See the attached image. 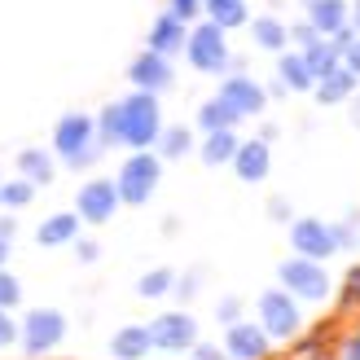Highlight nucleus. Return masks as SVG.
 <instances>
[{
  "label": "nucleus",
  "mask_w": 360,
  "mask_h": 360,
  "mask_svg": "<svg viewBox=\"0 0 360 360\" xmlns=\"http://www.w3.org/2000/svg\"><path fill=\"white\" fill-rule=\"evenodd\" d=\"M277 277H281V285H285V290H290L299 303H321V299L334 295V281H330V273H326V264H321V259L290 255V259H281Z\"/></svg>",
  "instance_id": "0eeeda50"
},
{
  "label": "nucleus",
  "mask_w": 360,
  "mask_h": 360,
  "mask_svg": "<svg viewBox=\"0 0 360 360\" xmlns=\"http://www.w3.org/2000/svg\"><path fill=\"white\" fill-rule=\"evenodd\" d=\"M316 40H321V35H316V27L308 22V18L290 27V44H295V49H308V44H316Z\"/></svg>",
  "instance_id": "c9c22d12"
},
{
  "label": "nucleus",
  "mask_w": 360,
  "mask_h": 360,
  "mask_svg": "<svg viewBox=\"0 0 360 360\" xmlns=\"http://www.w3.org/2000/svg\"><path fill=\"white\" fill-rule=\"evenodd\" d=\"M150 352H154L150 326H119L115 338H110V356L115 360H146Z\"/></svg>",
  "instance_id": "dca6fc26"
},
{
  "label": "nucleus",
  "mask_w": 360,
  "mask_h": 360,
  "mask_svg": "<svg viewBox=\"0 0 360 360\" xmlns=\"http://www.w3.org/2000/svg\"><path fill=\"white\" fill-rule=\"evenodd\" d=\"M215 97H220L238 119H259L268 110V88L255 75H224Z\"/></svg>",
  "instance_id": "6e6552de"
},
{
  "label": "nucleus",
  "mask_w": 360,
  "mask_h": 360,
  "mask_svg": "<svg viewBox=\"0 0 360 360\" xmlns=\"http://www.w3.org/2000/svg\"><path fill=\"white\" fill-rule=\"evenodd\" d=\"M18 343V316L9 308H0V352Z\"/></svg>",
  "instance_id": "72a5a7b5"
},
{
  "label": "nucleus",
  "mask_w": 360,
  "mask_h": 360,
  "mask_svg": "<svg viewBox=\"0 0 360 360\" xmlns=\"http://www.w3.org/2000/svg\"><path fill=\"white\" fill-rule=\"evenodd\" d=\"M128 79H132V88H141V93H163V88H172V79H176V70H172V58H163V53H154V49H146V53H136L132 58V66H128Z\"/></svg>",
  "instance_id": "ddd939ff"
},
{
  "label": "nucleus",
  "mask_w": 360,
  "mask_h": 360,
  "mask_svg": "<svg viewBox=\"0 0 360 360\" xmlns=\"http://www.w3.org/2000/svg\"><path fill=\"white\" fill-rule=\"evenodd\" d=\"M277 79L285 84V93H312V70H308V62H303V49H285V53H277Z\"/></svg>",
  "instance_id": "6ab92c4d"
},
{
  "label": "nucleus",
  "mask_w": 360,
  "mask_h": 360,
  "mask_svg": "<svg viewBox=\"0 0 360 360\" xmlns=\"http://www.w3.org/2000/svg\"><path fill=\"white\" fill-rule=\"evenodd\" d=\"M70 246H75V259H79V264H97V255H101V246L88 242V238H75Z\"/></svg>",
  "instance_id": "58836bf2"
},
{
  "label": "nucleus",
  "mask_w": 360,
  "mask_h": 360,
  "mask_svg": "<svg viewBox=\"0 0 360 360\" xmlns=\"http://www.w3.org/2000/svg\"><path fill=\"white\" fill-rule=\"evenodd\" d=\"M172 285H176L172 268H150V273L136 281V295L141 299H163V295H172Z\"/></svg>",
  "instance_id": "c85d7f7f"
},
{
  "label": "nucleus",
  "mask_w": 360,
  "mask_h": 360,
  "mask_svg": "<svg viewBox=\"0 0 360 360\" xmlns=\"http://www.w3.org/2000/svg\"><path fill=\"white\" fill-rule=\"evenodd\" d=\"M255 321L264 326V334L273 338V343H290L303 330V303L285 290V285H273V290H264L255 299Z\"/></svg>",
  "instance_id": "7ed1b4c3"
},
{
  "label": "nucleus",
  "mask_w": 360,
  "mask_h": 360,
  "mask_svg": "<svg viewBox=\"0 0 360 360\" xmlns=\"http://www.w3.org/2000/svg\"><path fill=\"white\" fill-rule=\"evenodd\" d=\"M53 172H58V158H53L49 150H40V146H31V150H18V176H22V180H31L35 189H40V185H49V180H53Z\"/></svg>",
  "instance_id": "4be33fe9"
},
{
  "label": "nucleus",
  "mask_w": 360,
  "mask_h": 360,
  "mask_svg": "<svg viewBox=\"0 0 360 360\" xmlns=\"http://www.w3.org/2000/svg\"><path fill=\"white\" fill-rule=\"evenodd\" d=\"M299 5H303V9H308V5H312V0H299Z\"/></svg>",
  "instance_id": "de8ad7c7"
},
{
  "label": "nucleus",
  "mask_w": 360,
  "mask_h": 360,
  "mask_svg": "<svg viewBox=\"0 0 360 360\" xmlns=\"http://www.w3.org/2000/svg\"><path fill=\"white\" fill-rule=\"evenodd\" d=\"M343 66L352 70V75H360V35H356V40L343 49Z\"/></svg>",
  "instance_id": "a19ab883"
},
{
  "label": "nucleus",
  "mask_w": 360,
  "mask_h": 360,
  "mask_svg": "<svg viewBox=\"0 0 360 360\" xmlns=\"http://www.w3.org/2000/svg\"><path fill=\"white\" fill-rule=\"evenodd\" d=\"M224 356L229 360H268L273 356V338L264 334V326L259 321H233V326L224 330Z\"/></svg>",
  "instance_id": "f8f14e48"
},
{
  "label": "nucleus",
  "mask_w": 360,
  "mask_h": 360,
  "mask_svg": "<svg viewBox=\"0 0 360 360\" xmlns=\"http://www.w3.org/2000/svg\"><path fill=\"white\" fill-rule=\"evenodd\" d=\"M93 123H97V146L105 150V146H123V101H110L101 115H93Z\"/></svg>",
  "instance_id": "393cba45"
},
{
  "label": "nucleus",
  "mask_w": 360,
  "mask_h": 360,
  "mask_svg": "<svg viewBox=\"0 0 360 360\" xmlns=\"http://www.w3.org/2000/svg\"><path fill=\"white\" fill-rule=\"evenodd\" d=\"M356 79H360V75H352L347 66H334L330 75H321V79L312 84V93H316L321 105H343V101L356 97Z\"/></svg>",
  "instance_id": "f3484780"
},
{
  "label": "nucleus",
  "mask_w": 360,
  "mask_h": 360,
  "mask_svg": "<svg viewBox=\"0 0 360 360\" xmlns=\"http://www.w3.org/2000/svg\"><path fill=\"white\" fill-rule=\"evenodd\" d=\"M250 40H255L264 53H285V44H290V27H285L281 18H273V13L250 18Z\"/></svg>",
  "instance_id": "b1692460"
},
{
  "label": "nucleus",
  "mask_w": 360,
  "mask_h": 360,
  "mask_svg": "<svg viewBox=\"0 0 360 360\" xmlns=\"http://www.w3.org/2000/svg\"><path fill=\"white\" fill-rule=\"evenodd\" d=\"M238 115H233L229 110V105L220 101V97H211V101H202V105H198V128H202V132H220V128H238Z\"/></svg>",
  "instance_id": "cd10ccee"
},
{
  "label": "nucleus",
  "mask_w": 360,
  "mask_h": 360,
  "mask_svg": "<svg viewBox=\"0 0 360 360\" xmlns=\"http://www.w3.org/2000/svg\"><path fill=\"white\" fill-rule=\"evenodd\" d=\"M268 220H277V224H290V220H295L290 202H285V198H268Z\"/></svg>",
  "instance_id": "4c0bfd02"
},
{
  "label": "nucleus",
  "mask_w": 360,
  "mask_h": 360,
  "mask_svg": "<svg viewBox=\"0 0 360 360\" xmlns=\"http://www.w3.org/2000/svg\"><path fill=\"white\" fill-rule=\"evenodd\" d=\"M18 303H22V281H18L9 268H0V308H18Z\"/></svg>",
  "instance_id": "7c9ffc66"
},
{
  "label": "nucleus",
  "mask_w": 360,
  "mask_h": 360,
  "mask_svg": "<svg viewBox=\"0 0 360 360\" xmlns=\"http://www.w3.org/2000/svg\"><path fill=\"white\" fill-rule=\"evenodd\" d=\"M13 233H18V224L9 220V215H0V238H9V242H13Z\"/></svg>",
  "instance_id": "37998d69"
},
{
  "label": "nucleus",
  "mask_w": 360,
  "mask_h": 360,
  "mask_svg": "<svg viewBox=\"0 0 360 360\" xmlns=\"http://www.w3.org/2000/svg\"><path fill=\"white\" fill-rule=\"evenodd\" d=\"M229 31H220L215 22H207V18H198V22L189 27V40H185V58L189 66L198 70V75H224L229 70Z\"/></svg>",
  "instance_id": "39448f33"
},
{
  "label": "nucleus",
  "mask_w": 360,
  "mask_h": 360,
  "mask_svg": "<svg viewBox=\"0 0 360 360\" xmlns=\"http://www.w3.org/2000/svg\"><path fill=\"white\" fill-rule=\"evenodd\" d=\"M198 281H202V277H198V273H185V277H176V285H172V295H176L180 303H189V299L198 295Z\"/></svg>",
  "instance_id": "e433bc0d"
},
{
  "label": "nucleus",
  "mask_w": 360,
  "mask_h": 360,
  "mask_svg": "<svg viewBox=\"0 0 360 360\" xmlns=\"http://www.w3.org/2000/svg\"><path fill=\"white\" fill-rule=\"evenodd\" d=\"M158 132H163V105H158V97L132 88V97H123V146L154 150Z\"/></svg>",
  "instance_id": "20e7f679"
},
{
  "label": "nucleus",
  "mask_w": 360,
  "mask_h": 360,
  "mask_svg": "<svg viewBox=\"0 0 360 360\" xmlns=\"http://www.w3.org/2000/svg\"><path fill=\"white\" fill-rule=\"evenodd\" d=\"M229 167L238 172V180H246V185H259V180H268V172H273V150H268V141H259V136L238 141Z\"/></svg>",
  "instance_id": "4468645a"
},
{
  "label": "nucleus",
  "mask_w": 360,
  "mask_h": 360,
  "mask_svg": "<svg viewBox=\"0 0 360 360\" xmlns=\"http://www.w3.org/2000/svg\"><path fill=\"white\" fill-rule=\"evenodd\" d=\"M158 180H163V158H158L154 150H132L128 158H123L119 176H115L119 202L123 207H146L158 193Z\"/></svg>",
  "instance_id": "f03ea898"
},
{
  "label": "nucleus",
  "mask_w": 360,
  "mask_h": 360,
  "mask_svg": "<svg viewBox=\"0 0 360 360\" xmlns=\"http://www.w3.org/2000/svg\"><path fill=\"white\" fill-rule=\"evenodd\" d=\"M242 316H246V308H242V299H238V295H229V299L215 303V321H220L224 330L233 326V321H242Z\"/></svg>",
  "instance_id": "473e14b6"
},
{
  "label": "nucleus",
  "mask_w": 360,
  "mask_h": 360,
  "mask_svg": "<svg viewBox=\"0 0 360 360\" xmlns=\"http://www.w3.org/2000/svg\"><path fill=\"white\" fill-rule=\"evenodd\" d=\"M290 250L303 255V259H321V264H326L330 255H338L334 229L321 220V215H299V220H290Z\"/></svg>",
  "instance_id": "1a4fd4ad"
},
{
  "label": "nucleus",
  "mask_w": 360,
  "mask_h": 360,
  "mask_svg": "<svg viewBox=\"0 0 360 360\" xmlns=\"http://www.w3.org/2000/svg\"><path fill=\"white\" fill-rule=\"evenodd\" d=\"M150 338H154V352L180 356V352H189V347L198 343V321H193L185 308L163 312V316H154V321H150Z\"/></svg>",
  "instance_id": "9d476101"
},
{
  "label": "nucleus",
  "mask_w": 360,
  "mask_h": 360,
  "mask_svg": "<svg viewBox=\"0 0 360 360\" xmlns=\"http://www.w3.org/2000/svg\"><path fill=\"white\" fill-rule=\"evenodd\" d=\"M154 146H158V150H154L158 158H185V154L198 150V146H193V132L180 128V123H176V128H167V123H163V132H158Z\"/></svg>",
  "instance_id": "a878e982"
},
{
  "label": "nucleus",
  "mask_w": 360,
  "mask_h": 360,
  "mask_svg": "<svg viewBox=\"0 0 360 360\" xmlns=\"http://www.w3.org/2000/svg\"><path fill=\"white\" fill-rule=\"evenodd\" d=\"M189 352H193V360H229V356H224V347H215V343H202V338H198V343H193Z\"/></svg>",
  "instance_id": "ea45409f"
},
{
  "label": "nucleus",
  "mask_w": 360,
  "mask_h": 360,
  "mask_svg": "<svg viewBox=\"0 0 360 360\" xmlns=\"http://www.w3.org/2000/svg\"><path fill=\"white\" fill-rule=\"evenodd\" d=\"M167 13L180 18L185 27H193L198 18H202V0H167Z\"/></svg>",
  "instance_id": "2f4dec72"
},
{
  "label": "nucleus",
  "mask_w": 360,
  "mask_h": 360,
  "mask_svg": "<svg viewBox=\"0 0 360 360\" xmlns=\"http://www.w3.org/2000/svg\"><path fill=\"white\" fill-rule=\"evenodd\" d=\"M338 299H343V308H360V268H352L343 290H338Z\"/></svg>",
  "instance_id": "f704fd0d"
},
{
  "label": "nucleus",
  "mask_w": 360,
  "mask_h": 360,
  "mask_svg": "<svg viewBox=\"0 0 360 360\" xmlns=\"http://www.w3.org/2000/svg\"><path fill=\"white\" fill-rule=\"evenodd\" d=\"M53 158H62L70 172H84V167L97 163L101 146H97V123H93V115L70 110V115H62L58 123H53Z\"/></svg>",
  "instance_id": "f257e3e1"
},
{
  "label": "nucleus",
  "mask_w": 360,
  "mask_h": 360,
  "mask_svg": "<svg viewBox=\"0 0 360 360\" xmlns=\"http://www.w3.org/2000/svg\"><path fill=\"white\" fill-rule=\"evenodd\" d=\"M352 123L360 128V97H352Z\"/></svg>",
  "instance_id": "49530a36"
},
{
  "label": "nucleus",
  "mask_w": 360,
  "mask_h": 360,
  "mask_svg": "<svg viewBox=\"0 0 360 360\" xmlns=\"http://www.w3.org/2000/svg\"><path fill=\"white\" fill-rule=\"evenodd\" d=\"M233 150H238V128H220V132H207L202 146H198V158L207 167H229L233 163Z\"/></svg>",
  "instance_id": "5701e85b"
},
{
  "label": "nucleus",
  "mask_w": 360,
  "mask_h": 360,
  "mask_svg": "<svg viewBox=\"0 0 360 360\" xmlns=\"http://www.w3.org/2000/svg\"><path fill=\"white\" fill-rule=\"evenodd\" d=\"M119 189L115 180H84L79 193H75V215L84 224H110L119 215Z\"/></svg>",
  "instance_id": "9b49d317"
},
{
  "label": "nucleus",
  "mask_w": 360,
  "mask_h": 360,
  "mask_svg": "<svg viewBox=\"0 0 360 360\" xmlns=\"http://www.w3.org/2000/svg\"><path fill=\"white\" fill-rule=\"evenodd\" d=\"M303 62H308V70H312V79H321V75H330L334 66H343V58H338V49L330 44V35H321L316 44H308V49H303Z\"/></svg>",
  "instance_id": "bb28decb"
},
{
  "label": "nucleus",
  "mask_w": 360,
  "mask_h": 360,
  "mask_svg": "<svg viewBox=\"0 0 360 360\" xmlns=\"http://www.w3.org/2000/svg\"><path fill=\"white\" fill-rule=\"evenodd\" d=\"M343 360H360V330H356V338L347 343V352H343Z\"/></svg>",
  "instance_id": "c03bdc74"
},
{
  "label": "nucleus",
  "mask_w": 360,
  "mask_h": 360,
  "mask_svg": "<svg viewBox=\"0 0 360 360\" xmlns=\"http://www.w3.org/2000/svg\"><path fill=\"white\" fill-rule=\"evenodd\" d=\"M185 40H189V27L180 22V18H172L167 9L154 18V27L146 35V49L163 53V58H176V53H185Z\"/></svg>",
  "instance_id": "2eb2a0df"
},
{
  "label": "nucleus",
  "mask_w": 360,
  "mask_h": 360,
  "mask_svg": "<svg viewBox=\"0 0 360 360\" xmlns=\"http://www.w3.org/2000/svg\"><path fill=\"white\" fill-rule=\"evenodd\" d=\"M79 215L75 211H58V215H49V220H40V229H35V242L40 246H70L79 238Z\"/></svg>",
  "instance_id": "a211bd4d"
},
{
  "label": "nucleus",
  "mask_w": 360,
  "mask_h": 360,
  "mask_svg": "<svg viewBox=\"0 0 360 360\" xmlns=\"http://www.w3.org/2000/svg\"><path fill=\"white\" fill-rule=\"evenodd\" d=\"M5 259H9V238H0V268H5Z\"/></svg>",
  "instance_id": "a18cd8bd"
},
{
  "label": "nucleus",
  "mask_w": 360,
  "mask_h": 360,
  "mask_svg": "<svg viewBox=\"0 0 360 360\" xmlns=\"http://www.w3.org/2000/svg\"><path fill=\"white\" fill-rule=\"evenodd\" d=\"M35 198L31 180H0V207H27Z\"/></svg>",
  "instance_id": "c756f323"
},
{
  "label": "nucleus",
  "mask_w": 360,
  "mask_h": 360,
  "mask_svg": "<svg viewBox=\"0 0 360 360\" xmlns=\"http://www.w3.org/2000/svg\"><path fill=\"white\" fill-rule=\"evenodd\" d=\"M66 338V316L58 308H31L22 321H18V343L31 360H40L49 352H58Z\"/></svg>",
  "instance_id": "423d86ee"
},
{
  "label": "nucleus",
  "mask_w": 360,
  "mask_h": 360,
  "mask_svg": "<svg viewBox=\"0 0 360 360\" xmlns=\"http://www.w3.org/2000/svg\"><path fill=\"white\" fill-rule=\"evenodd\" d=\"M303 18L316 27V35H334V31L347 27V0H312L303 9Z\"/></svg>",
  "instance_id": "aec40b11"
},
{
  "label": "nucleus",
  "mask_w": 360,
  "mask_h": 360,
  "mask_svg": "<svg viewBox=\"0 0 360 360\" xmlns=\"http://www.w3.org/2000/svg\"><path fill=\"white\" fill-rule=\"evenodd\" d=\"M202 18L215 22L220 31H238L250 22V5L246 0H202Z\"/></svg>",
  "instance_id": "412c9836"
},
{
  "label": "nucleus",
  "mask_w": 360,
  "mask_h": 360,
  "mask_svg": "<svg viewBox=\"0 0 360 360\" xmlns=\"http://www.w3.org/2000/svg\"><path fill=\"white\" fill-rule=\"evenodd\" d=\"M347 27L360 35V0H356V5H347Z\"/></svg>",
  "instance_id": "79ce46f5"
}]
</instances>
